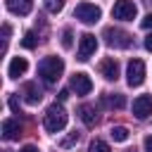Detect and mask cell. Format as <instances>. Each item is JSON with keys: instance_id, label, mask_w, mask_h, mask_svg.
<instances>
[{"instance_id": "1", "label": "cell", "mask_w": 152, "mask_h": 152, "mask_svg": "<svg viewBox=\"0 0 152 152\" xmlns=\"http://www.w3.org/2000/svg\"><path fill=\"white\" fill-rule=\"evenodd\" d=\"M62 71H64V62H62V57H55V55L43 57L40 64H38V76H40L48 86L57 83V81L62 78Z\"/></svg>"}, {"instance_id": "2", "label": "cell", "mask_w": 152, "mask_h": 152, "mask_svg": "<svg viewBox=\"0 0 152 152\" xmlns=\"http://www.w3.org/2000/svg\"><path fill=\"white\" fill-rule=\"evenodd\" d=\"M66 121H69V116H66L64 107L55 102V104H50V107H48L45 119H43V126H45V131H48V133H59V131L66 126Z\"/></svg>"}, {"instance_id": "3", "label": "cell", "mask_w": 152, "mask_h": 152, "mask_svg": "<svg viewBox=\"0 0 152 152\" xmlns=\"http://www.w3.org/2000/svg\"><path fill=\"white\" fill-rule=\"evenodd\" d=\"M102 38H104V43H107L109 48H121V50L131 48V43H133V36H131L128 31L119 28V26H107L104 33H102Z\"/></svg>"}, {"instance_id": "4", "label": "cell", "mask_w": 152, "mask_h": 152, "mask_svg": "<svg viewBox=\"0 0 152 152\" xmlns=\"http://www.w3.org/2000/svg\"><path fill=\"white\" fill-rule=\"evenodd\" d=\"M100 7L97 5H93V2H78L76 5V10H74V17L78 19V21H83V24H95V21H100Z\"/></svg>"}, {"instance_id": "5", "label": "cell", "mask_w": 152, "mask_h": 152, "mask_svg": "<svg viewBox=\"0 0 152 152\" xmlns=\"http://www.w3.org/2000/svg\"><path fill=\"white\" fill-rule=\"evenodd\" d=\"M135 14H138V7L133 0H116L112 7V17L119 21H133Z\"/></svg>"}, {"instance_id": "6", "label": "cell", "mask_w": 152, "mask_h": 152, "mask_svg": "<svg viewBox=\"0 0 152 152\" xmlns=\"http://www.w3.org/2000/svg\"><path fill=\"white\" fill-rule=\"evenodd\" d=\"M126 81H128L131 88H135V86H140L145 81V62L142 59H131L128 62V66H126Z\"/></svg>"}, {"instance_id": "7", "label": "cell", "mask_w": 152, "mask_h": 152, "mask_svg": "<svg viewBox=\"0 0 152 152\" xmlns=\"http://www.w3.org/2000/svg\"><path fill=\"white\" fill-rule=\"evenodd\" d=\"M95 50H97V38H95L93 33H83L81 40H78V50H76L78 59H81V62L90 59V57L95 55Z\"/></svg>"}, {"instance_id": "8", "label": "cell", "mask_w": 152, "mask_h": 152, "mask_svg": "<svg viewBox=\"0 0 152 152\" xmlns=\"http://www.w3.org/2000/svg\"><path fill=\"white\" fill-rule=\"evenodd\" d=\"M71 90H76V95H88V93L93 90V81H90V76L83 74V71L74 74V76H71Z\"/></svg>"}, {"instance_id": "9", "label": "cell", "mask_w": 152, "mask_h": 152, "mask_svg": "<svg viewBox=\"0 0 152 152\" xmlns=\"http://www.w3.org/2000/svg\"><path fill=\"white\" fill-rule=\"evenodd\" d=\"M133 114L138 119H147L152 114V97L150 95H138L133 100Z\"/></svg>"}, {"instance_id": "10", "label": "cell", "mask_w": 152, "mask_h": 152, "mask_svg": "<svg viewBox=\"0 0 152 152\" xmlns=\"http://www.w3.org/2000/svg\"><path fill=\"white\" fill-rule=\"evenodd\" d=\"M100 74L107 78V81H116L119 78V62L114 57H107L100 62Z\"/></svg>"}, {"instance_id": "11", "label": "cell", "mask_w": 152, "mask_h": 152, "mask_svg": "<svg viewBox=\"0 0 152 152\" xmlns=\"http://www.w3.org/2000/svg\"><path fill=\"white\" fill-rule=\"evenodd\" d=\"M21 135V126L17 119H5L2 121V138L5 140H17Z\"/></svg>"}, {"instance_id": "12", "label": "cell", "mask_w": 152, "mask_h": 152, "mask_svg": "<svg viewBox=\"0 0 152 152\" xmlns=\"http://www.w3.org/2000/svg\"><path fill=\"white\" fill-rule=\"evenodd\" d=\"M5 5L12 14H21V17L33 10V0H5Z\"/></svg>"}, {"instance_id": "13", "label": "cell", "mask_w": 152, "mask_h": 152, "mask_svg": "<svg viewBox=\"0 0 152 152\" xmlns=\"http://www.w3.org/2000/svg\"><path fill=\"white\" fill-rule=\"evenodd\" d=\"M26 69H28V62H26L24 57H14V59L10 62V66H7V76H10V78H19V76L26 74Z\"/></svg>"}, {"instance_id": "14", "label": "cell", "mask_w": 152, "mask_h": 152, "mask_svg": "<svg viewBox=\"0 0 152 152\" xmlns=\"http://www.w3.org/2000/svg\"><path fill=\"white\" fill-rule=\"evenodd\" d=\"M40 97H43V93H40V88H38L36 83H26V86H24V100H26L28 104H38Z\"/></svg>"}, {"instance_id": "15", "label": "cell", "mask_w": 152, "mask_h": 152, "mask_svg": "<svg viewBox=\"0 0 152 152\" xmlns=\"http://www.w3.org/2000/svg\"><path fill=\"white\" fill-rule=\"evenodd\" d=\"M78 114H81V119H83L86 126H95V121H97L95 107H90V104H81V107H78Z\"/></svg>"}, {"instance_id": "16", "label": "cell", "mask_w": 152, "mask_h": 152, "mask_svg": "<svg viewBox=\"0 0 152 152\" xmlns=\"http://www.w3.org/2000/svg\"><path fill=\"white\" fill-rule=\"evenodd\" d=\"M102 102L107 104V107H112V109H121L124 104H126V97L121 95V93H109V95H102Z\"/></svg>"}, {"instance_id": "17", "label": "cell", "mask_w": 152, "mask_h": 152, "mask_svg": "<svg viewBox=\"0 0 152 152\" xmlns=\"http://www.w3.org/2000/svg\"><path fill=\"white\" fill-rule=\"evenodd\" d=\"M109 135H112L116 142H124V140H128V128H126V126H112V128H109Z\"/></svg>"}, {"instance_id": "18", "label": "cell", "mask_w": 152, "mask_h": 152, "mask_svg": "<svg viewBox=\"0 0 152 152\" xmlns=\"http://www.w3.org/2000/svg\"><path fill=\"white\" fill-rule=\"evenodd\" d=\"M21 45H24V48H28V50H33V48L38 45L36 33H33V31H26V33H24V38H21Z\"/></svg>"}, {"instance_id": "19", "label": "cell", "mask_w": 152, "mask_h": 152, "mask_svg": "<svg viewBox=\"0 0 152 152\" xmlns=\"http://www.w3.org/2000/svg\"><path fill=\"white\" fill-rule=\"evenodd\" d=\"M88 152H112V150H109V145H107L104 140H100V138H95V140L90 142V147H88Z\"/></svg>"}, {"instance_id": "20", "label": "cell", "mask_w": 152, "mask_h": 152, "mask_svg": "<svg viewBox=\"0 0 152 152\" xmlns=\"http://www.w3.org/2000/svg\"><path fill=\"white\" fill-rule=\"evenodd\" d=\"M78 138H81V135H78V131H74V133H69L66 138H62V140H59V147H71V145H76V142H78Z\"/></svg>"}, {"instance_id": "21", "label": "cell", "mask_w": 152, "mask_h": 152, "mask_svg": "<svg viewBox=\"0 0 152 152\" xmlns=\"http://www.w3.org/2000/svg\"><path fill=\"white\" fill-rule=\"evenodd\" d=\"M62 7H64V0H45V10L52 14H57Z\"/></svg>"}, {"instance_id": "22", "label": "cell", "mask_w": 152, "mask_h": 152, "mask_svg": "<svg viewBox=\"0 0 152 152\" xmlns=\"http://www.w3.org/2000/svg\"><path fill=\"white\" fill-rule=\"evenodd\" d=\"M71 38H74L71 28H64V31H62V45H64V48H71Z\"/></svg>"}, {"instance_id": "23", "label": "cell", "mask_w": 152, "mask_h": 152, "mask_svg": "<svg viewBox=\"0 0 152 152\" xmlns=\"http://www.w3.org/2000/svg\"><path fill=\"white\" fill-rule=\"evenodd\" d=\"M7 104H10V109H12L14 114H21V109H19V100H17V95H10V100H7Z\"/></svg>"}, {"instance_id": "24", "label": "cell", "mask_w": 152, "mask_h": 152, "mask_svg": "<svg viewBox=\"0 0 152 152\" xmlns=\"http://www.w3.org/2000/svg\"><path fill=\"white\" fill-rule=\"evenodd\" d=\"M140 24H142V28H152V12H150V14H147V17H145Z\"/></svg>"}, {"instance_id": "25", "label": "cell", "mask_w": 152, "mask_h": 152, "mask_svg": "<svg viewBox=\"0 0 152 152\" xmlns=\"http://www.w3.org/2000/svg\"><path fill=\"white\" fill-rule=\"evenodd\" d=\"M142 145H145V152H152V135H145Z\"/></svg>"}, {"instance_id": "26", "label": "cell", "mask_w": 152, "mask_h": 152, "mask_svg": "<svg viewBox=\"0 0 152 152\" xmlns=\"http://www.w3.org/2000/svg\"><path fill=\"white\" fill-rule=\"evenodd\" d=\"M10 33H12V28H10V24H5V26H2V38H5V43H7V38H10Z\"/></svg>"}, {"instance_id": "27", "label": "cell", "mask_w": 152, "mask_h": 152, "mask_svg": "<svg viewBox=\"0 0 152 152\" xmlns=\"http://www.w3.org/2000/svg\"><path fill=\"white\" fill-rule=\"evenodd\" d=\"M19 152H38V147H36V145H24Z\"/></svg>"}, {"instance_id": "28", "label": "cell", "mask_w": 152, "mask_h": 152, "mask_svg": "<svg viewBox=\"0 0 152 152\" xmlns=\"http://www.w3.org/2000/svg\"><path fill=\"white\" fill-rule=\"evenodd\" d=\"M145 50L152 52V33H147V38H145Z\"/></svg>"}, {"instance_id": "29", "label": "cell", "mask_w": 152, "mask_h": 152, "mask_svg": "<svg viewBox=\"0 0 152 152\" xmlns=\"http://www.w3.org/2000/svg\"><path fill=\"white\" fill-rule=\"evenodd\" d=\"M57 97H59V102H64V100H66V97H69V90H62V93H59V95H57Z\"/></svg>"}, {"instance_id": "30", "label": "cell", "mask_w": 152, "mask_h": 152, "mask_svg": "<svg viewBox=\"0 0 152 152\" xmlns=\"http://www.w3.org/2000/svg\"><path fill=\"white\" fill-rule=\"evenodd\" d=\"M128 152H135V150H128Z\"/></svg>"}, {"instance_id": "31", "label": "cell", "mask_w": 152, "mask_h": 152, "mask_svg": "<svg viewBox=\"0 0 152 152\" xmlns=\"http://www.w3.org/2000/svg\"><path fill=\"white\" fill-rule=\"evenodd\" d=\"M5 152H7V150H5Z\"/></svg>"}]
</instances>
